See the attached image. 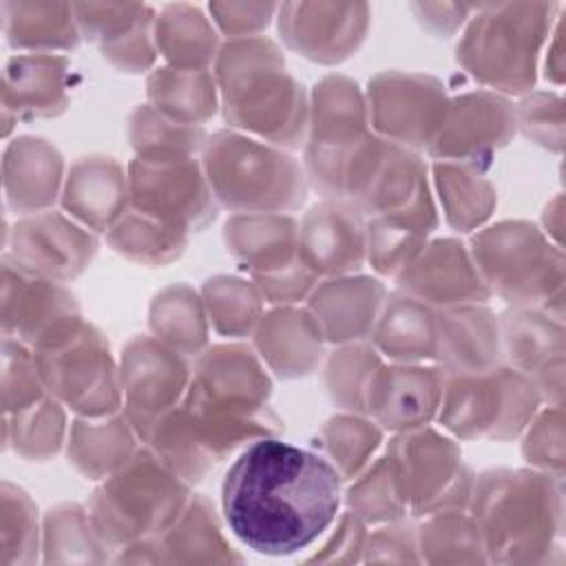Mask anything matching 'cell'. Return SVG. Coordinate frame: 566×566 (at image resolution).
I'll list each match as a JSON object with an SVG mask.
<instances>
[{"mask_svg":"<svg viewBox=\"0 0 566 566\" xmlns=\"http://www.w3.org/2000/svg\"><path fill=\"white\" fill-rule=\"evenodd\" d=\"M343 478L310 449L256 438L230 464L221 509L234 537L263 555H292L316 542L340 509Z\"/></svg>","mask_w":566,"mask_h":566,"instance_id":"obj_1","label":"cell"},{"mask_svg":"<svg viewBox=\"0 0 566 566\" xmlns=\"http://www.w3.org/2000/svg\"><path fill=\"white\" fill-rule=\"evenodd\" d=\"M223 115L270 144L298 148L307 126L303 86L287 73L281 51L265 38L230 40L214 60Z\"/></svg>","mask_w":566,"mask_h":566,"instance_id":"obj_2","label":"cell"},{"mask_svg":"<svg viewBox=\"0 0 566 566\" xmlns=\"http://www.w3.org/2000/svg\"><path fill=\"white\" fill-rule=\"evenodd\" d=\"M559 4L500 2L480 4L458 44V62L482 84L504 93L533 86L539 49Z\"/></svg>","mask_w":566,"mask_h":566,"instance_id":"obj_3","label":"cell"},{"mask_svg":"<svg viewBox=\"0 0 566 566\" xmlns=\"http://www.w3.org/2000/svg\"><path fill=\"white\" fill-rule=\"evenodd\" d=\"M203 175L212 197L243 214L290 210L305 199V175L292 157L237 133L206 142Z\"/></svg>","mask_w":566,"mask_h":566,"instance_id":"obj_4","label":"cell"},{"mask_svg":"<svg viewBox=\"0 0 566 566\" xmlns=\"http://www.w3.org/2000/svg\"><path fill=\"white\" fill-rule=\"evenodd\" d=\"M188 502V491L179 475L157 455L137 451L95 491L91 517L102 537L137 542L168 531Z\"/></svg>","mask_w":566,"mask_h":566,"instance_id":"obj_5","label":"cell"},{"mask_svg":"<svg viewBox=\"0 0 566 566\" xmlns=\"http://www.w3.org/2000/svg\"><path fill=\"white\" fill-rule=\"evenodd\" d=\"M473 263L489 287L517 307L562 305L564 261L528 223H500L473 239Z\"/></svg>","mask_w":566,"mask_h":566,"instance_id":"obj_6","label":"cell"},{"mask_svg":"<svg viewBox=\"0 0 566 566\" xmlns=\"http://www.w3.org/2000/svg\"><path fill=\"white\" fill-rule=\"evenodd\" d=\"M539 402L535 382L517 371L493 367L444 382L440 422L460 438L506 440L524 431Z\"/></svg>","mask_w":566,"mask_h":566,"instance_id":"obj_7","label":"cell"},{"mask_svg":"<svg viewBox=\"0 0 566 566\" xmlns=\"http://www.w3.org/2000/svg\"><path fill=\"white\" fill-rule=\"evenodd\" d=\"M473 495L484 548H535L537 539L551 542V520L559 517V491L551 475L491 471L480 475Z\"/></svg>","mask_w":566,"mask_h":566,"instance_id":"obj_8","label":"cell"},{"mask_svg":"<svg viewBox=\"0 0 566 566\" xmlns=\"http://www.w3.org/2000/svg\"><path fill=\"white\" fill-rule=\"evenodd\" d=\"M35 352L42 382L55 398L91 418L117 411L122 394L115 369L91 325L77 321Z\"/></svg>","mask_w":566,"mask_h":566,"instance_id":"obj_9","label":"cell"},{"mask_svg":"<svg viewBox=\"0 0 566 566\" xmlns=\"http://www.w3.org/2000/svg\"><path fill=\"white\" fill-rule=\"evenodd\" d=\"M128 199L135 212L181 234L214 219L208 179L190 155H137L128 172Z\"/></svg>","mask_w":566,"mask_h":566,"instance_id":"obj_10","label":"cell"},{"mask_svg":"<svg viewBox=\"0 0 566 566\" xmlns=\"http://www.w3.org/2000/svg\"><path fill=\"white\" fill-rule=\"evenodd\" d=\"M365 124V102L354 82L325 77L316 86L310 119L307 170L329 199H343L345 164L369 135Z\"/></svg>","mask_w":566,"mask_h":566,"instance_id":"obj_11","label":"cell"},{"mask_svg":"<svg viewBox=\"0 0 566 566\" xmlns=\"http://www.w3.org/2000/svg\"><path fill=\"white\" fill-rule=\"evenodd\" d=\"M405 506L431 513L469 495V473L458 447L431 429L402 431L387 453Z\"/></svg>","mask_w":566,"mask_h":566,"instance_id":"obj_12","label":"cell"},{"mask_svg":"<svg viewBox=\"0 0 566 566\" xmlns=\"http://www.w3.org/2000/svg\"><path fill=\"white\" fill-rule=\"evenodd\" d=\"M442 88L427 75L382 73L369 84V119L398 146L429 148L449 106Z\"/></svg>","mask_w":566,"mask_h":566,"instance_id":"obj_13","label":"cell"},{"mask_svg":"<svg viewBox=\"0 0 566 566\" xmlns=\"http://www.w3.org/2000/svg\"><path fill=\"white\" fill-rule=\"evenodd\" d=\"M188 382V367L175 349L161 340L137 338L126 347L122 387L128 420L144 438L168 416Z\"/></svg>","mask_w":566,"mask_h":566,"instance_id":"obj_14","label":"cell"},{"mask_svg":"<svg viewBox=\"0 0 566 566\" xmlns=\"http://www.w3.org/2000/svg\"><path fill=\"white\" fill-rule=\"evenodd\" d=\"M279 33L298 55L336 64L347 60L365 40L369 27L367 4L287 2L279 7Z\"/></svg>","mask_w":566,"mask_h":566,"instance_id":"obj_15","label":"cell"},{"mask_svg":"<svg viewBox=\"0 0 566 566\" xmlns=\"http://www.w3.org/2000/svg\"><path fill=\"white\" fill-rule=\"evenodd\" d=\"M4 332L35 349L80 321L73 296L55 281L4 261Z\"/></svg>","mask_w":566,"mask_h":566,"instance_id":"obj_16","label":"cell"},{"mask_svg":"<svg viewBox=\"0 0 566 566\" xmlns=\"http://www.w3.org/2000/svg\"><path fill=\"white\" fill-rule=\"evenodd\" d=\"M515 124L509 102L489 93H469L449 102L444 122L427 150L444 161L478 166V159L506 144Z\"/></svg>","mask_w":566,"mask_h":566,"instance_id":"obj_17","label":"cell"},{"mask_svg":"<svg viewBox=\"0 0 566 566\" xmlns=\"http://www.w3.org/2000/svg\"><path fill=\"white\" fill-rule=\"evenodd\" d=\"M398 281L405 294L444 307L484 303L491 296L473 259L453 239L422 248L398 274Z\"/></svg>","mask_w":566,"mask_h":566,"instance_id":"obj_18","label":"cell"},{"mask_svg":"<svg viewBox=\"0 0 566 566\" xmlns=\"http://www.w3.org/2000/svg\"><path fill=\"white\" fill-rule=\"evenodd\" d=\"M367 254V230L352 203L327 199L298 228V259L316 274H347Z\"/></svg>","mask_w":566,"mask_h":566,"instance_id":"obj_19","label":"cell"},{"mask_svg":"<svg viewBox=\"0 0 566 566\" xmlns=\"http://www.w3.org/2000/svg\"><path fill=\"white\" fill-rule=\"evenodd\" d=\"M95 239L60 214L44 212L15 223L13 261L44 279H73L95 254Z\"/></svg>","mask_w":566,"mask_h":566,"instance_id":"obj_20","label":"cell"},{"mask_svg":"<svg viewBox=\"0 0 566 566\" xmlns=\"http://www.w3.org/2000/svg\"><path fill=\"white\" fill-rule=\"evenodd\" d=\"M82 35L99 42L102 53L122 71L139 73L155 60V13L148 4H73Z\"/></svg>","mask_w":566,"mask_h":566,"instance_id":"obj_21","label":"cell"},{"mask_svg":"<svg viewBox=\"0 0 566 566\" xmlns=\"http://www.w3.org/2000/svg\"><path fill=\"white\" fill-rule=\"evenodd\" d=\"M444 374L424 367H378L367 391L365 411L387 429L424 427L440 409Z\"/></svg>","mask_w":566,"mask_h":566,"instance_id":"obj_22","label":"cell"},{"mask_svg":"<svg viewBox=\"0 0 566 566\" xmlns=\"http://www.w3.org/2000/svg\"><path fill=\"white\" fill-rule=\"evenodd\" d=\"M502 345L493 314L475 305L449 307L438 316L436 358L453 376L482 374L497 367Z\"/></svg>","mask_w":566,"mask_h":566,"instance_id":"obj_23","label":"cell"},{"mask_svg":"<svg viewBox=\"0 0 566 566\" xmlns=\"http://www.w3.org/2000/svg\"><path fill=\"white\" fill-rule=\"evenodd\" d=\"M385 290L371 279H336L314 290L310 314L325 340L345 343L374 332Z\"/></svg>","mask_w":566,"mask_h":566,"instance_id":"obj_24","label":"cell"},{"mask_svg":"<svg viewBox=\"0 0 566 566\" xmlns=\"http://www.w3.org/2000/svg\"><path fill=\"white\" fill-rule=\"evenodd\" d=\"M226 243L254 279L285 270L298 261L296 221L274 212L232 217L226 223Z\"/></svg>","mask_w":566,"mask_h":566,"instance_id":"obj_25","label":"cell"},{"mask_svg":"<svg viewBox=\"0 0 566 566\" xmlns=\"http://www.w3.org/2000/svg\"><path fill=\"white\" fill-rule=\"evenodd\" d=\"M128 179L111 157H86L77 161L64 188V208L93 230H111L124 214Z\"/></svg>","mask_w":566,"mask_h":566,"instance_id":"obj_26","label":"cell"},{"mask_svg":"<svg viewBox=\"0 0 566 566\" xmlns=\"http://www.w3.org/2000/svg\"><path fill=\"white\" fill-rule=\"evenodd\" d=\"M66 66V57L49 53L11 57L4 69V113L46 117L64 111Z\"/></svg>","mask_w":566,"mask_h":566,"instance_id":"obj_27","label":"cell"},{"mask_svg":"<svg viewBox=\"0 0 566 566\" xmlns=\"http://www.w3.org/2000/svg\"><path fill=\"white\" fill-rule=\"evenodd\" d=\"M323 340L310 312L274 310L256 325L261 356L283 378L307 374L321 358Z\"/></svg>","mask_w":566,"mask_h":566,"instance_id":"obj_28","label":"cell"},{"mask_svg":"<svg viewBox=\"0 0 566 566\" xmlns=\"http://www.w3.org/2000/svg\"><path fill=\"white\" fill-rule=\"evenodd\" d=\"M378 352L400 363L436 358L438 316L427 303L398 294L382 305V314L371 332Z\"/></svg>","mask_w":566,"mask_h":566,"instance_id":"obj_29","label":"cell"},{"mask_svg":"<svg viewBox=\"0 0 566 566\" xmlns=\"http://www.w3.org/2000/svg\"><path fill=\"white\" fill-rule=\"evenodd\" d=\"M62 161L53 146L42 139H15L4 157L7 197L20 212H38L55 201Z\"/></svg>","mask_w":566,"mask_h":566,"instance_id":"obj_30","label":"cell"},{"mask_svg":"<svg viewBox=\"0 0 566 566\" xmlns=\"http://www.w3.org/2000/svg\"><path fill=\"white\" fill-rule=\"evenodd\" d=\"M4 35L11 46L49 53L75 49L80 29L73 4L64 2H2Z\"/></svg>","mask_w":566,"mask_h":566,"instance_id":"obj_31","label":"cell"},{"mask_svg":"<svg viewBox=\"0 0 566 566\" xmlns=\"http://www.w3.org/2000/svg\"><path fill=\"white\" fill-rule=\"evenodd\" d=\"M155 46L175 69H208L219 55L214 24L192 4H168L155 18Z\"/></svg>","mask_w":566,"mask_h":566,"instance_id":"obj_32","label":"cell"},{"mask_svg":"<svg viewBox=\"0 0 566 566\" xmlns=\"http://www.w3.org/2000/svg\"><path fill=\"white\" fill-rule=\"evenodd\" d=\"M153 108L170 122L197 126L217 106V80L208 69H157L148 77Z\"/></svg>","mask_w":566,"mask_h":566,"instance_id":"obj_33","label":"cell"},{"mask_svg":"<svg viewBox=\"0 0 566 566\" xmlns=\"http://www.w3.org/2000/svg\"><path fill=\"white\" fill-rule=\"evenodd\" d=\"M497 325L500 345L517 371L537 374L542 367L564 358L562 321H551L546 314L520 307L502 316Z\"/></svg>","mask_w":566,"mask_h":566,"instance_id":"obj_34","label":"cell"},{"mask_svg":"<svg viewBox=\"0 0 566 566\" xmlns=\"http://www.w3.org/2000/svg\"><path fill=\"white\" fill-rule=\"evenodd\" d=\"M133 422L122 416L111 420L75 422L69 458L88 478H102L122 469L133 455Z\"/></svg>","mask_w":566,"mask_h":566,"instance_id":"obj_35","label":"cell"},{"mask_svg":"<svg viewBox=\"0 0 566 566\" xmlns=\"http://www.w3.org/2000/svg\"><path fill=\"white\" fill-rule=\"evenodd\" d=\"M436 181L444 203L447 221L453 228L471 230L491 214L495 190L478 172V166L442 161L436 166Z\"/></svg>","mask_w":566,"mask_h":566,"instance_id":"obj_36","label":"cell"},{"mask_svg":"<svg viewBox=\"0 0 566 566\" xmlns=\"http://www.w3.org/2000/svg\"><path fill=\"white\" fill-rule=\"evenodd\" d=\"M150 327L164 345L181 356L199 354L206 343L203 307L186 285L161 292L150 312Z\"/></svg>","mask_w":566,"mask_h":566,"instance_id":"obj_37","label":"cell"},{"mask_svg":"<svg viewBox=\"0 0 566 566\" xmlns=\"http://www.w3.org/2000/svg\"><path fill=\"white\" fill-rule=\"evenodd\" d=\"M108 241L128 259L142 263H166L181 254L186 234L133 210L108 230Z\"/></svg>","mask_w":566,"mask_h":566,"instance_id":"obj_38","label":"cell"},{"mask_svg":"<svg viewBox=\"0 0 566 566\" xmlns=\"http://www.w3.org/2000/svg\"><path fill=\"white\" fill-rule=\"evenodd\" d=\"M210 321L221 334L245 336L261 321V296L259 287L248 285L245 281L217 276L208 281L203 290Z\"/></svg>","mask_w":566,"mask_h":566,"instance_id":"obj_39","label":"cell"},{"mask_svg":"<svg viewBox=\"0 0 566 566\" xmlns=\"http://www.w3.org/2000/svg\"><path fill=\"white\" fill-rule=\"evenodd\" d=\"M329 462L340 478H354L365 467L367 458L380 442V429L374 422L354 416H338L329 420L321 433Z\"/></svg>","mask_w":566,"mask_h":566,"instance_id":"obj_40","label":"cell"},{"mask_svg":"<svg viewBox=\"0 0 566 566\" xmlns=\"http://www.w3.org/2000/svg\"><path fill=\"white\" fill-rule=\"evenodd\" d=\"M130 139L139 155L172 153L192 155L206 146V135L199 126H186L166 119L153 106L137 108L130 117Z\"/></svg>","mask_w":566,"mask_h":566,"instance_id":"obj_41","label":"cell"},{"mask_svg":"<svg viewBox=\"0 0 566 566\" xmlns=\"http://www.w3.org/2000/svg\"><path fill=\"white\" fill-rule=\"evenodd\" d=\"M13 447L27 458H46L57 451L64 433V413L55 400L42 398L27 409L15 411Z\"/></svg>","mask_w":566,"mask_h":566,"instance_id":"obj_42","label":"cell"},{"mask_svg":"<svg viewBox=\"0 0 566 566\" xmlns=\"http://www.w3.org/2000/svg\"><path fill=\"white\" fill-rule=\"evenodd\" d=\"M349 502L356 509V515L371 522L394 520L402 515L407 506L402 502V495L398 491V484L387 458H380V462L374 469H369L356 482V486H352Z\"/></svg>","mask_w":566,"mask_h":566,"instance_id":"obj_43","label":"cell"},{"mask_svg":"<svg viewBox=\"0 0 566 566\" xmlns=\"http://www.w3.org/2000/svg\"><path fill=\"white\" fill-rule=\"evenodd\" d=\"M44 382L35 363L20 340H15V352H11V343L4 338V407L7 413H15L20 409L31 407L42 400Z\"/></svg>","mask_w":566,"mask_h":566,"instance_id":"obj_44","label":"cell"},{"mask_svg":"<svg viewBox=\"0 0 566 566\" xmlns=\"http://www.w3.org/2000/svg\"><path fill=\"white\" fill-rule=\"evenodd\" d=\"M524 455L528 462L551 471H562L564 464V420L559 407L544 411L535 422H528Z\"/></svg>","mask_w":566,"mask_h":566,"instance_id":"obj_45","label":"cell"},{"mask_svg":"<svg viewBox=\"0 0 566 566\" xmlns=\"http://www.w3.org/2000/svg\"><path fill=\"white\" fill-rule=\"evenodd\" d=\"M276 4H248V2H212L208 11L212 15V24L226 33L230 40L256 38L261 29L268 27L274 15Z\"/></svg>","mask_w":566,"mask_h":566,"instance_id":"obj_46","label":"cell"},{"mask_svg":"<svg viewBox=\"0 0 566 566\" xmlns=\"http://www.w3.org/2000/svg\"><path fill=\"white\" fill-rule=\"evenodd\" d=\"M528 137L537 144L559 148L562 146V102L553 95H533L515 115Z\"/></svg>","mask_w":566,"mask_h":566,"instance_id":"obj_47","label":"cell"},{"mask_svg":"<svg viewBox=\"0 0 566 566\" xmlns=\"http://www.w3.org/2000/svg\"><path fill=\"white\" fill-rule=\"evenodd\" d=\"M473 4L462 2H413L411 11L418 22L436 38H451L469 18Z\"/></svg>","mask_w":566,"mask_h":566,"instance_id":"obj_48","label":"cell"}]
</instances>
